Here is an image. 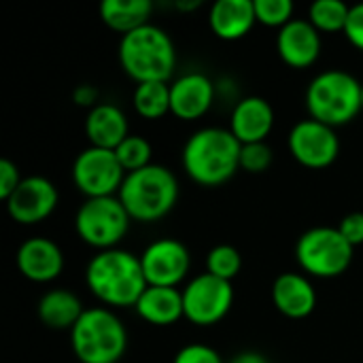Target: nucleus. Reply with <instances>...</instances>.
Listing matches in <instances>:
<instances>
[{"label": "nucleus", "mask_w": 363, "mask_h": 363, "mask_svg": "<svg viewBox=\"0 0 363 363\" xmlns=\"http://www.w3.org/2000/svg\"><path fill=\"white\" fill-rule=\"evenodd\" d=\"M85 136L89 140V147L115 151L130 136L125 113L117 104L100 102L85 117Z\"/></svg>", "instance_id": "nucleus-20"}, {"label": "nucleus", "mask_w": 363, "mask_h": 363, "mask_svg": "<svg viewBox=\"0 0 363 363\" xmlns=\"http://www.w3.org/2000/svg\"><path fill=\"white\" fill-rule=\"evenodd\" d=\"M17 270L32 283H51L64 270L62 249L45 236L28 238L19 245L15 255Z\"/></svg>", "instance_id": "nucleus-16"}, {"label": "nucleus", "mask_w": 363, "mask_h": 363, "mask_svg": "<svg viewBox=\"0 0 363 363\" xmlns=\"http://www.w3.org/2000/svg\"><path fill=\"white\" fill-rule=\"evenodd\" d=\"M153 2L149 0H104L100 4V19L106 28L119 32L121 36L151 23Z\"/></svg>", "instance_id": "nucleus-23"}, {"label": "nucleus", "mask_w": 363, "mask_h": 363, "mask_svg": "<svg viewBox=\"0 0 363 363\" xmlns=\"http://www.w3.org/2000/svg\"><path fill=\"white\" fill-rule=\"evenodd\" d=\"M87 289L106 308H130L136 306L145 294L147 279L140 266V257L125 249L98 251L85 268Z\"/></svg>", "instance_id": "nucleus-1"}, {"label": "nucleus", "mask_w": 363, "mask_h": 363, "mask_svg": "<svg viewBox=\"0 0 363 363\" xmlns=\"http://www.w3.org/2000/svg\"><path fill=\"white\" fill-rule=\"evenodd\" d=\"M274 128V108L262 96L240 98L230 117V132L240 145L266 143Z\"/></svg>", "instance_id": "nucleus-17"}, {"label": "nucleus", "mask_w": 363, "mask_h": 363, "mask_svg": "<svg viewBox=\"0 0 363 363\" xmlns=\"http://www.w3.org/2000/svg\"><path fill=\"white\" fill-rule=\"evenodd\" d=\"M345 36L355 49L363 51V2L351 6L349 19H347V26H345Z\"/></svg>", "instance_id": "nucleus-32"}, {"label": "nucleus", "mask_w": 363, "mask_h": 363, "mask_svg": "<svg viewBox=\"0 0 363 363\" xmlns=\"http://www.w3.org/2000/svg\"><path fill=\"white\" fill-rule=\"evenodd\" d=\"M225 363H272L264 353L259 351H242V353H236L230 362Z\"/></svg>", "instance_id": "nucleus-35"}, {"label": "nucleus", "mask_w": 363, "mask_h": 363, "mask_svg": "<svg viewBox=\"0 0 363 363\" xmlns=\"http://www.w3.org/2000/svg\"><path fill=\"white\" fill-rule=\"evenodd\" d=\"M115 155L121 164V168L125 170V174L143 170L147 166H151V157H153V147L145 136L138 134H130L117 149Z\"/></svg>", "instance_id": "nucleus-26"}, {"label": "nucleus", "mask_w": 363, "mask_h": 363, "mask_svg": "<svg viewBox=\"0 0 363 363\" xmlns=\"http://www.w3.org/2000/svg\"><path fill=\"white\" fill-rule=\"evenodd\" d=\"M274 162V151L268 143H253L242 145L240 151V170L249 174H262L266 172Z\"/></svg>", "instance_id": "nucleus-29"}, {"label": "nucleus", "mask_w": 363, "mask_h": 363, "mask_svg": "<svg viewBox=\"0 0 363 363\" xmlns=\"http://www.w3.org/2000/svg\"><path fill=\"white\" fill-rule=\"evenodd\" d=\"M321 32L308 19H294L277 34V51L281 60L296 70L311 68L321 55Z\"/></svg>", "instance_id": "nucleus-15"}, {"label": "nucleus", "mask_w": 363, "mask_h": 363, "mask_svg": "<svg viewBox=\"0 0 363 363\" xmlns=\"http://www.w3.org/2000/svg\"><path fill=\"white\" fill-rule=\"evenodd\" d=\"M257 23L253 0H217L208 11L211 32L221 40H240Z\"/></svg>", "instance_id": "nucleus-19"}, {"label": "nucleus", "mask_w": 363, "mask_h": 363, "mask_svg": "<svg viewBox=\"0 0 363 363\" xmlns=\"http://www.w3.org/2000/svg\"><path fill=\"white\" fill-rule=\"evenodd\" d=\"M123 179L125 170L111 149L87 147L72 162V183L85 200L117 196Z\"/></svg>", "instance_id": "nucleus-10"}, {"label": "nucleus", "mask_w": 363, "mask_h": 363, "mask_svg": "<svg viewBox=\"0 0 363 363\" xmlns=\"http://www.w3.org/2000/svg\"><path fill=\"white\" fill-rule=\"evenodd\" d=\"M36 313L45 328L57 330V332H64V330L70 332L81 319V315L85 313V308L81 300L77 298V294H72L70 289H49L38 300Z\"/></svg>", "instance_id": "nucleus-22"}, {"label": "nucleus", "mask_w": 363, "mask_h": 363, "mask_svg": "<svg viewBox=\"0 0 363 363\" xmlns=\"http://www.w3.org/2000/svg\"><path fill=\"white\" fill-rule=\"evenodd\" d=\"M338 230L349 240L351 247L363 245V213L355 211V213H349L347 217H342L338 223Z\"/></svg>", "instance_id": "nucleus-33"}, {"label": "nucleus", "mask_w": 363, "mask_h": 363, "mask_svg": "<svg viewBox=\"0 0 363 363\" xmlns=\"http://www.w3.org/2000/svg\"><path fill=\"white\" fill-rule=\"evenodd\" d=\"M242 270V255L232 245H217L206 255V272L232 283Z\"/></svg>", "instance_id": "nucleus-27"}, {"label": "nucleus", "mask_w": 363, "mask_h": 363, "mask_svg": "<svg viewBox=\"0 0 363 363\" xmlns=\"http://www.w3.org/2000/svg\"><path fill=\"white\" fill-rule=\"evenodd\" d=\"M272 304L287 319H306L317 308V291L306 274L283 272L272 283Z\"/></svg>", "instance_id": "nucleus-18"}, {"label": "nucleus", "mask_w": 363, "mask_h": 363, "mask_svg": "<svg viewBox=\"0 0 363 363\" xmlns=\"http://www.w3.org/2000/svg\"><path fill=\"white\" fill-rule=\"evenodd\" d=\"M362 81L347 70L330 68L319 72L306 87V111L311 119L330 128L351 123L362 113Z\"/></svg>", "instance_id": "nucleus-5"}, {"label": "nucleus", "mask_w": 363, "mask_h": 363, "mask_svg": "<svg viewBox=\"0 0 363 363\" xmlns=\"http://www.w3.org/2000/svg\"><path fill=\"white\" fill-rule=\"evenodd\" d=\"M351 6L340 0H317L308 9V21L323 34L345 32Z\"/></svg>", "instance_id": "nucleus-25"}, {"label": "nucleus", "mask_w": 363, "mask_h": 363, "mask_svg": "<svg viewBox=\"0 0 363 363\" xmlns=\"http://www.w3.org/2000/svg\"><path fill=\"white\" fill-rule=\"evenodd\" d=\"M134 111L149 121L162 119L170 113V83L166 81H149L138 83L132 94Z\"/></svg>", "instance_id": "nucleus-24"}, {"label": "nucleus", "mask_w": 363, "mask_h": 363, "mask_svg": "<svg viewBox=\"0 0 363 363\" xmlns=\"http://www.w3.org/2000/svg\"><path fill=\"white\" fill-rule=\"evenodd\" d=\"M355 247L340 234L338 228H311L296 242V259L306 277L336 279L345 274L353 262Z\"/></svg>", "instance_id": "nucleus-7"}, {"label": "nucleus", "mask_w": 363, "mask_h": 363, "mask_svg": "<svg viewBox=\"0 0 363 363\" xmlns=\"http://www.w3.org/2000/svg\"><path fill=\"white\" fill-rule=\"evenodd\" d=\"M132 221L155 223L164 219L179 200V181L174 172L162 164L125 174L117 194Z\"/></svg>", "instance_id": "nucleus-4"}, {"label": "nucleus", "mask_w": 363, "mask_h": 363, "mask_svg": "<svg viewBox=\"0 0 363 363\" xmlns=\"http://www.w3.org/2000/svg\"><path fill=\"white\" fill-rule=\"evenodd\" d=\"M185 319L198 328H211L225 319L234 304V287L208 272L194 277L183 289Z\"/></svg>", "instance_id": "nucleus-9"}, {"label": "nucleus", "mask_w": 363, "mask_h": 363, "mask_svg": "<svg viewBox=\"0 0 363 363\" xmlns=\"http://www.w3.org/2000/svg\"><path fill=\"white\" fill-rule=\"evenodd\" d=\"M136 315L155 328H168L185 319L183 291L179 287H153L149 285L136 302Z\"/></svg>", "instance_id": "nucleus-21"}, {"label": "nucleus", "mask_w": 363, "mask_h": 363, "mask_svg": "<svg viewBox=\"0 0 363 363\" xmlns=\"http://www.w3.org/2000/svg\"><path fill=\"white\" fill-rule=\"evenodd\" d=\"M240 151L230 128H200L183 145V170L202 187H219L240 170Z\"/></svg>", "instance_id": "nucleus-2"}, {"label": "nucleus", "mask_w": 363, "mask_h": 363, "mask_svg": "<svg viewBox=\"0 0 363 363\" xmlns=\"http://www.w3.org/2000/svg\"><path fill=\"white\" fill-rule=\"evenodd\" d=\"M119 64L123 72L138 83L149 81H170L177 68V49L170 34L155 26L147 23L119 40L117 49Z\"/></svg>", "instance_id": "nucleus-3"}, {"label": "nucleus", "mask_w": 363, "mask_h": 363, "mask_svg": "<svg viewBox=\"0 0 363 363\" xmlns=\"http://www.w3.org/2000/svg\"><path fill=\"white\" fill-rule=\"evenodd\" d=\"M255 4V17L257 23L268 28H285L289 21H294L296 4L291 0H253Z\"/></svg>", "instance_id": "nucleus-28"}, {"label": "nucleus", "mask_w": 363, "mask_h": 363, "mask_svg": "<svg viewBox=\"0 0 363 363\" xmlns=\"http://www.w3.org/2000/svg\"><path fill=\"white\" fill-rule=\"evenodd\" d=\"M362 108H363V85H362Z\"/></svg>", "instance_id": "nucleus-37"}, {"label": "nucleus", "mask_w": 363, "mask_h": 363, "mask_svg": "<svg viewBox=\"0 0 363 363\" xmlns=\"http://www.w3.org/2000/svg\"><path fill=\"white\" fill-rule=\"evenodd\" d=\"M98 98H100V91L94 87V85H89V83H83V85H77V89L72 91V100H74V104L77 106H83V108H94V106H98L100 102H98Z\"/></svg>", "instance_id": "nucleus-34"}, {"label": "nucleus", "mask_w": 363, "mask_h": 363, "mask_svg": "<svg viewBox=\"0 0 363 363\" xmlns=\"http://www.w3.org/2000/svg\"><path fill=\"white\" fill-rule=\"evenodd\" d=\"M287 147L294 160L311 170L330 168L340 155V138L336 130L311 117L298 121L291 128Z\"/></svg>", "instance_id": "nucleus-11"}, {"label": "nucleus", "mask_w": 363, "mask_h": 363, "mask_svg": "<svg viewBox=\"0 0 363 363\" xmlns=\"http://www.w3.org/2000/svg\"><path fill=\"white\" fill-rule=\"evenodd\" d=\"M132 217L117 196L87 198L74 215L77 236L98 251L117 249L130 230Z\"/></svg>", "instance_id": "nucleus-8"}, {"label": "nucleus", "mask_w": 363, "mask_h": 363, "mask_svg": "<svg viewBox=\"0 0 363 363\" xmlns=\"http://www.w3.org/2000/svg\"><path fill=\"white\" fill-rule=\"evenodd\" d=\"M70 349L79 363H119L128 349V330L111 308H85L70 330Z\"/></svg>", "instance_id": "nucleus-6"}, {"label": "nucleus", "mask_w": 363, "mask_h": 363, "mask_svg": "<svg viewBox=\"0 0 363 363\" xmlns=\"http://www.w3.org/2000/svg\"><path fill=\"white\" fill-rule=\"evenodd\" d=\"M57 187L47 177H26L6 200L9 217L19 225H36L53 215L57 208Z\"/></svg>", "instance_id": "nucleus-13"}, {"label": "nucleus", "mask_w": 363, "mask_h": 363, "mask_svg": "<svg viewBox=\"0 0 363 363\" xmlns=\"http://www.w3.org/2000/svg\"><path fill=\"white\" fill-rule=\"evenodd\" d=\"M217 85L204 72H187L170 83V113L181 121L202 119L215 104Z\"/></svg>", "instance_id": "nucleus-14"}, {"label": "nucleus", "mask_w": 363, "mask_h": 363, "mask_svg": "<svg viewBox=\"0 0 363 363\" xmlns=\"http://www.w3.org/2000/svg\"><path fill=\"white\" fill-rule=\"evenodd\" d=\"M200 6H202V2H200V0H187V2H185V0H177V2H174V9H179V11H187V13H189V11L200 9Z\"/></svg>", "instance_id": "nucleus-36"}, {"label": "nucleus", "mask_w": 363, "mask_h": 363, "mask_svg": "<svg viewBox=\"0 0 363 363\" xmlns=\"http://www.w3.org/2000/svg\"><path fill=\"white\" fill-rule=\"evenodd\" d=\"M138 257L147 285L153 287H179L191 268V253L177 238H157Z\"/></svg>", "instance_id": "nucleus-12"}, {"label": "nucleus", "mask_w": 363, "mask_h": 363, "mask_svg": "<svg viewBox=\"0 0 363 363\" xmlns=\"http://www.w3.org/2000/svg\"><path fill=\"white\" fill-rule=\"evenodd\" d=\"M23 177L19 174V168L11 160H0V198L6 202L11 194L19 187Z\"/></svg>", "instance_id": "nucleus-31"}, {"label": "nucleus", "mask_w": 363, "mask_h": 363, "mask_svg": "<svg viewBox=\"0 0 363 363\" xmlns=\"http://www.w3.org/2000/svg\"><path fill=\"white\" fill-rule=\"evenodd\" d=\"M172 363H225L223 357L208 345L202 342H194V345H185L183 349H179V353L174 355Z\"/></svg>", "instance_id": "nucleus-30"}]
</instances>
